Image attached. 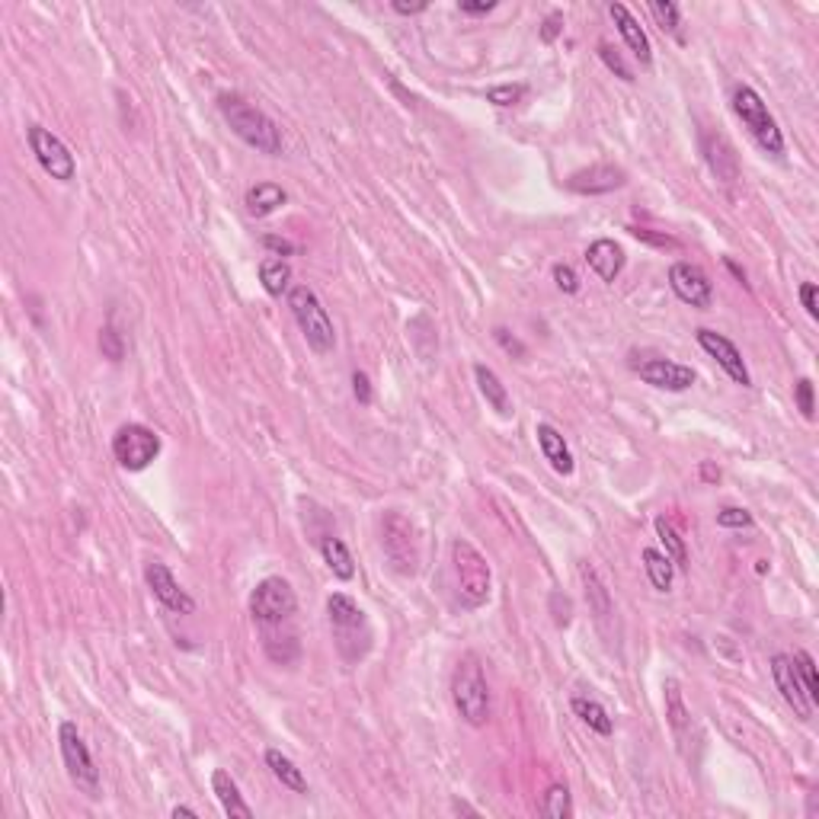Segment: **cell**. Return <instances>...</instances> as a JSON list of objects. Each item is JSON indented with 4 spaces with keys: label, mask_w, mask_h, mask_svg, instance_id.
<instances>
[{
    "label": "cell",
    "mask_w": 819,
    "mask_h": 819,
    "mask_svg": "<svg viewBox=\"0 0 819 819\" xmlns=\"http://www.w3.org/2000/svg\"><path fill=\"white\" fill-rule=\"evenodd\" d=\"M218 112H221L228 128L243 145H250L260 154H269V158L282 154V131H279V125L260 106L247 103L241 93H221L218 97Z\"/></svg>",
    "instance_id": "6da1fadb"
},
{
    "label": "cell",
    "mask_w": 819,
    "mask_h": 819,
    "mask_svg": "<svg viewBox=\"0 0 819 819\" xmlns=\"http://www.w3.org/2000/svg\"><path fill=\"white\" fill-rule=\"evenodd\" d=\"M452 698L458 708L461 721L471 727H484L490 721V685H486L484 666L474 653H467L458 662L452 675Z\"/></svg>",
    "instance_id": "7a4b0ae2"
},
{
    "label": "cell",
    "mask_w": 819,
    "mask_h": 819,
    "mask_svg": "<svg viewBox=\"0 0 819 819\" xmlns=\"http://www.w3.org/2000/svg\"><path fill=\"white\" fill-rule=\"evenodd\" d=\"M452 567H455V583H458V599L467 609H480L490 599V586H493L486 558L467 537H455Z\"/></svg>",
    "instance_id": "3957f363"
},
{
    "label": "cell",
    "mask_w": 819,
    "mask_h": 819,
    "mask_svg": "<svg viewBox=\"0 0 819 819\" xmlns=\"http://www.w3.org/2000/svg\"><path fill=\"white\" fill-rule=\"evenodd\" d=\"M289 308H292V314H295V321H298V327H302L308 346L314 349L317 355L333 353L336 330H333V321H330L327 308H323V302L317 298V292L308 289V285H292Z\"/></svg>",
    "instance_id": "277c9868"
},
{
    "label": "cell",
    "mask_w": 819,
    "mask_h": 819,
    "mask_svg": "<svg viewBox=\"0 0 819 819\" xmlns=\"http://www.w3.org/2000/svg\"><path fill=\"white\" fill-rule=\"evenodd\" d=\"M733 112L740 116V122L749 128V135L759 141L762 151L772 154V158H784V135H781L774 116L768 112L765 99H762L752 87H746V84L736 87L733 90Z\"/></svg>",
    "instance_id": "5b68a950"
},
{
    "label": "cell",
    "mask_w": 819,
    "mask_h": 819,
    "mask_svg": "<svg viewBox=\"0 0 819 819\" xmlns=\"http://www.w3.org/2000/svg\"><path fill=\"white\" fill-rule=\"evenodd\" d=\"M58 742H61V759H65L67 778L80 793H87L90 800L99 797V768L93 762L90 749H87L84 736H80L77 723L65 721L58 727Z\"/></svg>",
    "instance_id": "8992f818"
},
{
    "label": "cell",
    "mask_w": 819,
    "mask_h": 819,
    "mask_svg": "<svg viewBox=\"0 0 819 819\" xmlns=\"http://www.w3.org/2000/svg\"><path fill=\"white\" fill-rule=\"evenodd\" d=\"M381 548L384 558L400 577H414L420 548H416V528L404 512H384L381 518Z\"/></svg>",
    "instance_id": "52a82bcc"
},
{
    "label": "cell",
    "mask_w": 819,
    "mask_h": 819,
    "mask_svg": "<svg viewBox=\"0 0 819 819\" xmlns=\"http://www.w3.org/2000/svg\"><path fill=\"white\" fill-rule=\"evenodd\" d=\"M112 455L125 471H145V467H151V461H158L160 435L145 423H125L112 435Z\"/></svg>",
    "instance_id": "ba28073f"
},
{
    "label": "cell",
    "mask_w": 819,
    "mask_h": 819,
    "mask_svg": "<svg viewBox=\"0 0 819 819\" xmlns=\"http://www.w3.org/2000/svg\"><path fill=\"white\" fill-rule=\"evenodd\" d=\"M295 609H298V596L289 579L282 577L260 579L256 589L250 592V615L260 624H282L285 618L295 615Z\"/></svg>",
    "instance_id": "9c48e42d"
},
{
    "label": "cell",
    "mask_w": 819,
    "mask_h": 819,
    "mask_svg": "<svg viewBox=\"0 0 819 819\" xmlns=\"http://www.w3.org/2000/svg\"><path fill=\"white\" fill-rule=\"evenodd\" d=\"M26 141H29V151L36 154V160H39V167L48 173V177L58 179V183H71L74 173H77V160H74V154L67 151V145L52 128H46V125H29Z\"/></svg>",
    "instance_id": "30bf717a"
},
{
    "label": "cell",
    "mask_w": 819,
    "mask_h": 819,
    "mask_svg": "<svg viewBox=\"0 0 819 819\" xmlns=\"http://www.w3.org/2000/svg\"><path fill=\"white\" fill-rule=\"evenodd\" d=\"M669 285H672L679 302L691 304L698 311H708L714 304V282L701 266L689 260H679L669 266Z\"/></svg>",
    "instance_id": "8fae6325"
},
{
    "label": "cell",
    "mask_w": 819,
    "mask_h": 819,
    "mask_svg": "<svg viewBox=\"0 0 819 819\" xmlns=\"http://www.w3.org/2000/svg\"><path fill=\"white\" fill-rule=\"evenodd\" d=\"M145 579H148V589H151V596L158 599V602L164 605L167 611H173V615H192V611H196V602H192V596L177 583V577H173L170 567H167V564H160V560H151V564L145 567Z\"/></svg>",
    "instance_id": "7c38bea8"
},
{
    "label": "cell",
    "mask_w": 819,
    "mask_h": 819,
    "mask_svg": "<svg viewBox=\"0 0 819 819\" xmlns=\"http://www.w3.org/2000/svg\"><path fill=\"white\" fill-rule=\"evenodd\" d=\"M772 679H774V685H778L781 698L787 701V708H791L800 721H810L816 704H813L810 695H806L804 679H800V672H797V666H793L791 656H784V653L772 656Z\"/></svg>",
    "instance_id": "4fadbf2b"
},
{
    "label": "cell",
    "mask_w": 819,
    "mask_h": 819,
    "mask_svg": "<svg viewBox=\"0 0 819 819\" xmlns=\"http://www.w3.org/2000/svg\"><path fill=\"white\" fill-rule=\"evenodd\" d=\"M695 340H698V346H701L704 353H708L711 359H714L717 365H721L723 372H727L730 378L736 381V384H742V387H749V384H752V378H749V368H746V362H742V353L733 346V343L727 340V336H723V333H717V330L701 327V330H698V333H695Z\"/></svg>",
    "instance_id": "5bb4252c"
},
{
    "label": "cell",
    "mask_w": 819,
    "mask_h": 819,
    "mask_svg": "<svg viewBox=\"0 0 819 819\" xmlns=\"http://www.w3.org/2000/svg\"><path fill=\"white\" fill-rule=\"evenodd\" d=\"M637 374H640V381H647V384L660 387V391H689L691 384H695V368L689 365H681V362H672V359H647L637 365Z\"/></svg>",
    "instance_id": "9a60e30c"
},
{
    "label": "cell",
    "mask_w": 819,
    "mask_h": 819,
    "mask_svg": "<svg viewBox=\"0 0 819 819\" xmlns=\"http://www.w3.org/2000/svg\"><path fill=\"white\" fill-rule=\"evenodd\" d=\"M628 183V173L615 164H592L586 170H577L570 179H567V189L579 192V196H605V192H615Z\"/></svg>",
    "instance_id": "2e32d148"
},
{
    "label": "cell",
    "mask_w": 819,
    "mask_h": 819,
    "mask_svg": "<svg viewBox=\"0 0 819 819\" xmlns=\"http://www.w3.org/2000/svg\"><path fill=\"white\" fill-rule=\"evenodd\" d=\"M327 615H330V624H333L336 640H340V650H346V643L355 640L359 634L368 637L365 611H362L349 596H343V592H333V596L327 599Z\"/></svg>",
    "instance_id": "e0dca14e"
},
{
    "label": "cell",
    "mask_w": 819,
    "mask_h": 819,
    "mask_svg": "<svg viewBox=\"0 0 819 819\" xmlns=\"http://www.w3.org/2000/svg\"><path fill=\"white\" fill-rule=\"evenodd\" d=\"M609 14H611V20H615L618 33H621L624 46L630 48V55H634L640 65H650V61H653V46H650V36L643 33V26L634 20V14H630L624 4H611Z\"/></svg>",
    "instance_id": "ac0fdd59"
},
{
    "label": "cell",
    "mask_w": 819,
    "mask_h": 819,
    "mask_svg": "<svg viewBox=\"0 0 819 819\" xmlns=\"http://www.w3.org/2000/svg\"><path fill=\"white\" fill-rule=\"evenodd\" d=\"M701 148H704V160L711 164L714 177L721 179V183L733 186L736 179H740V160H736L730 141L723 138V135H701Z\"/></svg>",
    "instance_id": "d6986e66"
},
{
    "label": "cell",
    "mask_w": 819,
    "mask_h": 819,
    "mask_svg": "<svg viewBox=\"0 0 819 819\" xmlns=\"http://www.w3.org/2000/svg\"><path fill=\"white\" fill-rule=\"evenodd\" d=\"M586 262H589V269L602 279V282H615L624 269L621 243L609 241V237H599V241H592L589 250H586Z\"/></svg>",
    "instance_id": "ffe728a7"
},
{
    "label": "cell",
    "mask_w": 819,
    "mask_h": 819,
    "mask_svg": "<svg viewBox=\"0 0 819 819\" xmlns=\"http://www.w3.org/2000/svg\"><path fill=\"white\" fill-rule=\"evenodd\" d=\"M535 435H537V445H541L544 461H548V465H551L558 474L570 477V474H573V455H570V445H567V439L560 435V429H554L551 423H537Z\"/></svg>",
    "instance_id": "44dd1931"
},
{
    "label": "cell",
    "mask_w": 819,
    "mask_h": 819,
    "mask_svg": "<svg viewBox=\"0 0 819 819\" xmlns=\"http://www.w3.org/2000/svg\"><path fill=\"white\" fill-rule=\"evenodd\" d=\"M211 791H215L218 804H221V810L228 813L230 819H253V810H250V804L243 800L241 787H237V781L230 778V772L215 768V772H211Z\"/></svg>",
    "instance_id": "7402d4cb"
},
{
    "label": "cell",
    "mask_w": 819,
    "mask_h": 819,
    "mask_svg": "<svg viewBox=\"0 0 819 819\" xmlns=\"http://www.w3.org/2000/svg\"><path fill=\"white\" fill-rule=\"evenodd\" d=\"M285 202H289V192H285L279 183H256V186H250L247 199H243V205H247V211L253 218L272 215V211H279Z\"/></svg>",
    "instance_id": "603a6c76"
},
{
    "label": "cell",
    "mask_w": 819,
    "mask_h": 819,
    "mask_svg": "<svg viewBox=\"0 0 819 819\" xmlns=\"http://www.w3.org/2000/svg\"><path fill=\"white\" fill-rule=\"evenodd\" d=\"M474 378H477V387H480V394H484L486 404H490L499 416H509L512 414L509 391H506V384L499 381V374L486 365H474Z\"/></svg>",
    "instance_id": "cb8c5ba5"
},
{
    "label": "cell",
    "mask_w": 819,
    "mask_h": 819,
    "mask_svg": "<svg viewBox=\"0 0 819 819\" xmlns=\"http://www.w3.org/2000/svg\"><path fill=\"white\" fill-rule=\"evenodd\" d=\"M260 282L262 289L272 298H282L292 292V266L289 260H279V256H266L260 262Z\"/></svg>",
    "instance_id": "d4e9b609"
},
{
    "label": "cell",
    "mask_w": 819,
    "mask_h": 819,
    "mask_svg": "<svg viewBox=\"0 0 819 819\" xmlns=\"http://www.w3.org/2000/svg\"><path fill=\"white\" fill-rule=\"evenodd\" d=\"M321 554H323V564L330 567V573H333L336 579H353L355 577L353 554H349V548L343 544V537L327 535L321 541Z\"/></svg>",
    "instance_id": "484cf974"
},
{
    "label": "cell",
    "mask_w": 819,
    "mask_h": 819,
    "mask_svg": "<svg viewBox=\"0 0 819 819\" xmlns=\"http://www.w3.org/2000/svg\"><path fill=\"white\" fill-rule=\"evenodd\" d=\"M266 765H269V772L282 781V787H289V791H295V793H308L304 772L285 752H279V749H266Z\"/></svg>",
    "instance_id": "4316f807"
},
{
    "label": "cell",
    "mask_w": 819,
    "mask_h": 819,
    "mask_svg": "<svg viewBox=\"0 0 819 819\" xmlns=\"http://www.w3.org/2000/svg\"><path fill=\"white\" fill-rule=\"evenodd\" d=\"M570 708H573V714H577L589 730H596L599 736H611L615 723H611L609 711H605L602 704L596 701V698H573Z\"/></svg>",
    "instance_id": "83f0119b"
},
{
    "label": "cell",
    "mask_w": 819,
    "mask_h": 819,
    "mask_svg": "<svg viewBox=\"0 0 819 819\" xmlns=\"http://www.w3.org/2000/svg\"><path fill=\"white\" fill-rule=\"evenodd\" d=\"M643 570H647V577H650V583H653L656 592L672 589L675 567L662 551H656V548H643Z\"/></svg>",
    "instance_id": "f1b7e54d"
},
{
    "label": "cell",
    "mask_w": 819,
    "mask_h": 819,
    "mask_svg": "<svg viewBox=\"0 0 819 819\" xmlns=\"http://www.w3.org/2000/svg\"><path fill=\"white\" fill-rule=\"evenodd\" d=\"M579 577H583L586 596H589V605H592V611H596V618L599 621H609L615 609H611V596L602 586V579H599V573L592 570L589 564H579Z\"/></svg>",
    "instance_id": "f546056e"
},
{
    "label": "cell",
    "mask_w": 819,
    "mask_h": 819,
    "mask_svg": "<svg viewBox=\"0 0 819 819\" xmlns=\"http://www.w3.org/2000/svg\"><path fill=\"white\" fill-rule=\"evenodd\" d=\"M656 535H660L662 548H666V558L672 560V567H679V570H685L689 567V548H685V537L675 531V525L669 522V518H656Z\"/></svg>",
    "instance_id": "4dcf8cb0"
},
{
    "label": "cell",
    "mask_w": 819,
    "mask_h": 819,
    "mask_svg": "<svg viewBox=\"0 0 819 819\" xmlns=\"http://www.w3.org/2000/svg\"><path fill=\"white\" fill-rule=\"evenodd\" d=\"M662 691H666V717L669 723H672L675 733H685V727H689V708H685V701H681V689H679V681L675 679H666V685H662Z\"/></svg>",
    "instance_id": "1f68e13d"
},
{
    "label": "cell",
    "mask_w": 819,
    "mask_h": 819,
    "mask_svg": "<svg viewBox=\"0 0 819 819\" xmlns=\"http://www.w3.org/2000/svg\"><path fill=\"white\" fill-rule=\"evenodd\" d=\"M537 810L544 813L548 819H570L573 816V804H570V791L564 784H551L548 793H544L541 806Z\"/></svg>",
    "instance_id": "d6a6232c"
},
{
    "label": "cell",
    "mask_w": 819,
    "mask_h": 819,
    "mask_svg": "<svg viewBox=\"0 0 819 819\" xmlns=\"http://www.w3.org/2000/svg\"><path fill=\"white\" fill-rule=\"evenodd\" d=\"M650 14L656 16V23H660L662 33H672L675 39L681 42V10H679V4H672V0H653V4H650Z\"/></svg>",
    "instance_id": "836d02e7"
},
{
    "label": "cell",
    "mask_w": 819,
    "mask_h": 819,
    "mask_svg": "<svg viewBox=\"0 0 819 819\" xmlns=\"http://www.w3.org/2000/svg\"><path fill=\"white\" fill-rule=\"evenodd\" d=\"M266 653L279 666H289L302 653V643H298V637H266Z\"/></svg>",
    "instance_id": "e575fe53"
},
{
    "label": "cell",
    "mask_w": 819,
    "mask_h": 819,
    "mask_svg": "<svg viewBox=\"0 0 819 819\" xmlns=\"http://www.w3.org/2000/svg\"><path fill=\"white\" fill-rule=\"evenodd\" d=\"M793 666H797L800 679H804V689L810 695V701L819 704V681H816V662H813V656L800 650V653H793Z\"/></svg>",
    "instance_id": "d590c367"
},
{
    "label": "cell",
    "mask_w": 819,
    "mask_h": 819,
    "mask_svg": "<svg viewBox=\"0 0 819 819\" xmlns=\"http://www.w3.org/2000/svg\"><path fill=\"white\" fill-rule=\"evenodd\" d=\"M525 93H528V87L525 84H503V87H493V90H486V103H493V106H516L518 99L525 97Z\"/></svg>",
    "instance_id": "8d00e7d4"
},
{
    "label": "cell",
    "mask_w": 819,
    "mask_h": 819,
    "mask_svg": "<svg viewBox=\"0 0 819 819\" xmlns=\"http://www.w3.org/2000/svg\"><path fill=\"white\" fill-rule=\"evenodd\" d=\"M793 400H797V410L804 414V420H813V416H816V404H813V381L810 378H797V384H793Z\"/></svg>",
    "instance_id": "74e56055"
},
{
    "label": "cell",
    "mask_w": 819,
    "mask_h": 819,
    "mask_svg": "<svg viewBox=\"0 0 819 819\" xmlns=\"http://www.w3.org/2000/svg\"><path fill=\"white\" fill-rule=\"evenodd\" d=\"M99 349H103V355L109 362H122L125 359V343H122V336H118L112 327L99 330Z\"/></svg>",
    "instance_id": "f35d334b"
},
{
    "label": "cell",
    "mask_w": 819,
    "mask_h": 819,
    "mask_svg": "<svg viewBox=\"0 0 819 819\" xmlns=\"http://www.w3.org/2000/svg\"><path fill=\"white\" fill-rule=\"evenodd\" d=\"M599 58H602V61H605V67H609V71H615L621 80H634V71H630V67L624 65V58L615 52V48L609 46V42H599Z\"/></svg>",
    "instance_id": "ab89813d"
},
{
    "label": "cell",
    "mask_w": 819,
    "mask_h": 819,
    "mask_svg": "<svg viewBox=\"0 0 819 819\" xmlns=\"http://www.w3.org/2000/svg\"><path fill=\"white\" fill-rule=\"evenodd\" d=\"M717 525L721 528H749L752 516H749V509H740V506H727V509L717 512Z\"/></svg>",
    "instance_id": "60d3db41"
},
{
    "label": "cell",
    "mask_w": 819,
    "mask_h": 819,
    "mask_svg": "<svg viewBox=\"0 0 819 819\" xmlns=\"http://www.w3.org/2000/svg\"><path fill=\"white\" fill-rule=\"evenodd\" d=\"M554 282H558V289L567 292V295H577L579 292V276L573 272V266H567V262H558V266H554Z\"/></svg>",
    "instance_id": "b9f144b4"
},
{
    "label": "cell",
    "mask_w": 819,
    "mask_h": 819,
    "mask_svg": "<svg viewBox=\"0 0 819 819\" xmlns=\"http://www.w3.org/2000/svg\"><path fill=\"white\" fill-rule=\"evenodd\" d=\"M493 340H497L499 346H503L509 355H516V359H525V355H528V349H525V343L518 340V336H512L506 327H497V330H493Z\"/></svg>",
    "instance_id": "7bdbcfd3"
},
{
    "label": "cell",
    "mask_w": 819,
    "mask_h": 819,
    "mask_svg": "<svg viewBox=\"0 0 819 819\" xmlns=\"http://www.w3.org/2000/svg\"><path fill=\"white\" fill-rule=\"evenodd\" d=\"M551 611H554V624H558V628H567V624H570L573 605H570V599H567V596L554 592V596H551Z\"/></svg>",
    "instance_id": "ee69618b"
},
{
    "label": "cell",
    "mask_w": 819,
    "mask_h": 819,
    "mask_svg": "<svg viewBox=\"0 0 819 819\" xmlns=\"http://www.w3.org/2000/svg\"><path fill=\"white\" fill-rule=\"evenodd\" d=\"M628 230L637 237V241H647V243H653V247H666V250L679 247V241H672L669 234H653V230H647V228H628Z\"/></svg>",
    "instance_id": "f6af8a7d"
},
{
    "label": "cell",
    "mask_w": 819,
    "mask_h": 819,
    "mask_svg": "<svg viewBox=\"0 0 819 819\" xmlns=\"http://www.w3.org/2000/svg\"><path fill=\"white\" fill-rule=\"evenodd\" d=\"M262 247L272 250V253H276L279 260H285V256L295 253V243L285 241V237H276V234H266V237H262Z\"/></svg>",
    "instance_id": "bcb514c9"
},
{
    "label": "cell",
    "mask_w": 819,
    "mask_h": 819,
    "mask_svg": "<svg viewBox=\"0 0 819 819\" xmlns=\"http://www.w3.org/2000/svg\"><path fill=\"white\" fill-rule=\"evenodd\" d=\"M353 391H355V400H359V404H372V381H368V374L365 372H355L353 374Z\"/></svg>",
    "instance_id": "7dc6e473"
},
{
    "label": "cell",
    "mask_w": 819,
    "mask_h": 819,
    "mask_svg": "<svg viewBox=\"0 0 819 819\" xmlns=\"http://www.w3.org/2000/svg\"><path fill=\"white\" fill-rule=\"evenodd\" d=\"M560 29H564V16L554 10V14H548V20L541 23V39L544 42H554L560 36Z\"/></svg>",
    "instance_id": "c3c4849f"
},
{
    "label": "cell",
    "mask_w": 819,
    "mask_h": 819,
    "mask_svg": "<svg viewBox=\"0 0 819 819\" xmlns=\"http://www.w3.org/2000/svg\"><path fill=\"white\" fill-rule=\"evenodd\" d=\"M800 302H804L806 314H810V317H819V302H816V285H813V282H804V285H800Z\"/></svg>",
    "instance_id": "681fc988"
},
{
    "label": "cell",
    "mask_w": 819,
    "mask_h": 819,
    "mask_svg": "<svg viewBox=\"0 0 819 819\" xmlns=\"http://www.w3.org/2000/svg\"><path fill=\"white\" fill-rule=\"evenodd\" d=\"M461 14H471V16H480V14H490V10H497V0H461L458 4Z\"/></svg>",
    "instance_id": "f907efd6"
},
{
    "label": "cell",
    "mask_w": 819,
    "mask_h": 819,
    "mask_svg": "<svg viewBox=\"0 0 819 819\" xmlns=\"http://www.w3.org/2000/svg\"><path fill=\"white\" fill-rule=\"evenodd\" d=\"M391 7H394V14H400V16H414V14H423L429 4H426V0H416V4H406V0H394Z\"/></svg>",
    "instance_id": "816d5d0a"
},
{
    "label": "cell",
    "mask_w": 819,
    "mask_h": 819,
    "mask_svg": "<svg viewBox=\"0 0 819 819\" xmlns=\"http://www.w3.org/2000/svg\"><path fill=\"white\" fill-rule=\"evenodd\" d=\"M723 266H727V269H730V272H733V276H736V279H740V282H742V285H746V272H742V269H740V266H736V262H733V260H723Z\"/></svg>",
    "instance_id": "f5cc1de1"
},
{
    "label": "cell",
    "mask_w": 819,
    "mask_h": 819,
    "mask_svg": "<svg viewBox=\"0 0 819 819\" xmlns=\"http://www.w3.org/2000/svg\"><path fill=\"white\" fill-rule=\"evenodd\" d=\"M701 477L704 480H721V471H717V467H711V465H701Z\"/></svg>",
    "instance_id": "db71d44e"
},
{
    "label": "cell",
    "mask_w": 819,
    "mask_h": 819,
    "mask_svg": "<svg viewBox=\"0 0 819 819\" xmlns=\"http://www.w3.org/2000/svg\"><path fill=\"white\" fill-rule=\"evenodd\" d=\"M173 816L179 819V816H199V813L192 810V806H173Z\"/></svg>",
    "instance_id": "11a10c76"
},
{
    "label": "cell",
    "mask_w": 819,
    "mask_h": 819,
    "mask_svg": "<svg viewBox=\"0 0 819 819\" xmlns=\"http://www.w3.org/2000/svg\"><path fill=\"white\" fill-rule=\"evenodd\" d=\"M452 810H455V813H471V816H477V810H474V806H467V804H461V800H455Z\"/></svg>",
    "instance_id": "9f6ffc18"
}]
</instances>
